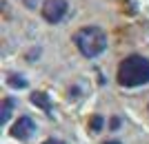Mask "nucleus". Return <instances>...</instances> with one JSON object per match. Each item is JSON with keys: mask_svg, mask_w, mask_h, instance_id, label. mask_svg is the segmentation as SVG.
I'll return each mask as SVG.
<instances>
[{"mask_svg": "<svg viewBox=\"0 0 149 144\" xmlns=\"http://www.w3.org/2000/svg\"><path fill=\"white\" fill-rule=\"evenodd\" d=\"M116 80L125 89H136L149 84V60L143 56H127L118 64Z\"/></svg>", "mask_w": 149, "mask_h": 144, "instance_id": "f257e3e1", "label": "nucleus"}, {"mask_svg": "<svg viewBox=\"0 0 149 144\" xmlns=\"http://www.w3.org/2000/svg\"><path fill=\"white\" fill-rule=\"evenodd\" d=\"M74 42L85 58H98L107 49V36L98 27H82L74 36Z\"/></svg>", "mask_w": 149, "mask_h": 144, "instance_id": "f03ea898", "label": "nucleus"}, {"mask_svg": "<svg viewBox=\"0 0 149 144\" xmlns=\"http://www.w3.org/2000/svg\"><path fill=\"white\" fill-rule=\"evenodd\" d=\"M67 13V0H47L42 5V18L51 25H56Z\"/></svg>", "mask_w": 149, "mask_h": 144, "instance_id": "7ed1b4c3", "label": "nucleus"}, {"mask_svg": "<svg viewBox=\"0 0 149 144\" xmlns=\"http://www.w3.org/2000/svg\"><path fill=\"white\" fill-rule=\"evenodd\" d=\"M31 133H33V120H31L29 115H22V118L11 126V135L18 138V140H27Z\"/></svg>", "mask_w": 149, "mask_h": 144, "instance_id": "20e7f679", "label": "nucleus"}, {"mask_svg": "<svg viewBox=\"0 0 149 144\" xmlns=\"http://www.w3.org/2000/svg\"><path fill=\"white\" fill-rule=\"evenodd\" d=\"M11 107H13V104H11V100H7L5 104H2V118H0V122H2V124H5L7 120L11 118Z\"/></svg>", "mask_w": 149, "mask_h": 144, "instance_id": "39448f33", "label": "nucleus"}, {"mask_svg": "<svg viewBox=\"0 0 149 144\" xmlns=\"http://www.w3.org/2000/svg\"><path fill=\"white\" fill-rule=\"evenodd\" d=\"M31 98H33V102H36L38 107H42L45 111H49V102L45 100V98H47V95H40V93H33L31 95Z\"/></svg>", "mask_w": 149, "mask_h": 144, "instance_id": "423d86ee", "label": "nucleus"}, {"mask_svg": "<svg viewBox=\"0 0 149 144\" xmlns=\"http://www.w3.org/2000/svg\"><path fill=\"white\" fill-rule=\"evenodd\" d=\"M9 84H11V87H25L27 82H25V78H18V75H11V80H9Z\"/></svg>", "mask_w": 149, "mask_h": 144, "instance_id": "0eeeda50", "label": "nucleus"}, {"mask_svg": "<svg viewBox=\"0 0 149 144\" xmlns=\"http://www.w3.org/2000/svg\"><path fill=\"white\" fill-rule=\"evenodd\" d=\"M100 126H102V118H96V120L91 122V129H96V131H98Z\"/></svg>", "mask_w": 149, "mask_h": 144, "instance_id": "6e6552de", "label": "nucleus"}, {"mask_svg": "<svg viewBox=\"0 0 149 144\" xmlns=\"http://www.w3.org/2000/svg\"><path fill=\"white\" fill-rule=\"evenodd\" d=\"M42 144H62V142H58V140H54V138H51V140H45Z\"/></svg>", "mask_w": 149, "mask_h": 144, "instance_id": "1a4fd4ad", "label": "nucleus"}, {"mask_svg": "<svg viewBox=\"0 0 149 144\" xmlns=\"http://www.w3.org/2000/svg\"><path fill=\"white\" fill-rule=\"evenodd\" d=\"M105 144H120V142H105Z\"/></svg>", "mask_w": 149, "mask_h": 144, "instance_id": "9d476101", "label": "nucleus"}]
</instances>
